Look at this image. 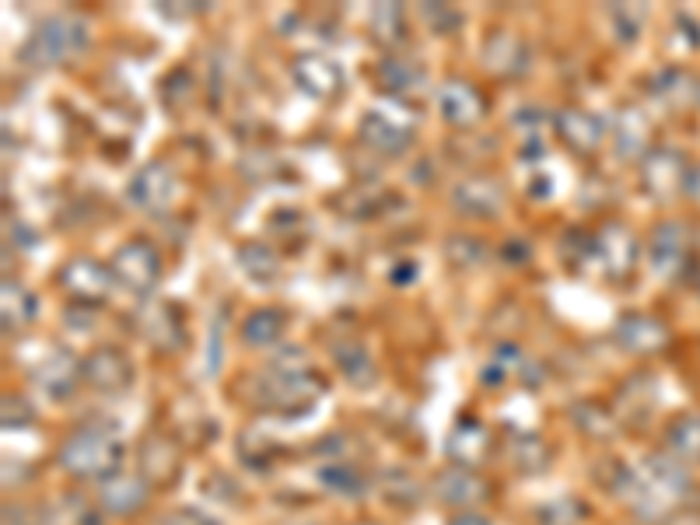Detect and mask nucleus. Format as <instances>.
I'll return each instance as SVG.
<instances>
[{"label": "nucleus", "instance_id": "nucleus-1", "mask_svg": "<svg viewBox=\"0 0 700 525\" xmlns=\"http://www.w3.org/2000/svg\"><path fill=\"white\" fill-rule=\"evenodd\" d=\"M326 389V382L312 368H287L274 365L256 378V396L263 410L274 414H305Z\"/></svg>", "mask_w": 700, "mask_h": 525}, {"label": "nucleus", "instance_id": "nucleus-2", "mask_svg": "<svg viewBox=\"0 0 700 525\" xmlns=\"http://www.w3.org/2000/svg\"><path fill=\"white\" fill-rule=\"evenodd\" d=\"M119 463H124V445L102 427H81L60 448V466L81 481H109Z\"/></svg>", "mask_w": 700, "mask_h": 525}, {"label": "nucleus", "instance_id": "nucleus-3", "mask_svg": "<svg viewBox=\"0 0 700 525\" xmlns=\"http://www.w3.org/2000/svg\"><path fill=\"white\" fill-rule=\"evenodd\" d=\"M85 46H88V21H81L78 14H53L39 21L21 57L32 63H63L85 53Z\"/></svg>", "mask_w": 700, "mask_h": 525}, {"label": "nucleus", "instance_id": "nucleus-4", "mask_svg": "<svg viewBox=\"0 0 700 525\" xmlns=\"http://www.w3.org/2000/svg\"><path fill=\"white\" fill-rule=\"evenodd\" d=\"M112 274H116L119 284H124V288H130L137 295H148V291H155V284L161 280V256H158V249L148 242V238H130V242H124L116 249Z\"/></svg>", "mask_w": 700, "mask_h": 525}, {"label": "nucleus", "instance_id": "nucleus-5", "mask_svg": "<svg viewBox=\"0 0 700 525\" xmlns=\"http://www.w3.org/2000/svg\"><path fill=\"white\" fill-rule=\"evenodd\" d=\"M60 284H63V291L75 301L99 305V301H106L112 295V288L119 280H116L112 267H106V262L78 256V259H70L67 267L60 270Z\"/></svg>", "mask_w": 700, "mask_h": 525}, {"label": "nucleus", "instance_id": "nucleus-6", "mask_svg": "<svg viewBox=\"0 0 700 525\" xmlns=\"http://www.w3.org/2000/svg\"><path fill=\"white\" fill-rule=\"evenodd\" d=\"M592 249H595L599 270L613 280L631 277L638 267V238L623 225H602L599 235H592Z\"/></svg>", "mask_w": 700, "mask_h": 525}, {"label": "nucleus", "instance_id": "nucleus-7", "mask_svg": "<svg viewBox=\"0 0 700 525\" xmlns=\"http://www.w3.org/2000/svg\"><path fill=\"white\" fill-rule=\"evenodd\" d=\"M81 375L95 393H124L134 382V365L119 347H99L81 361Z\"/></svg>", "mask_w": 700, "mask_h": 525}, {"label": "nucleus", "instance_id": "nucleus-8", "mask_svg": "<svg viewBox=\"0 0 700 525\" xmlns=\"http://www.w3.org/2000/svg\"><path fill=\"white\" fill-rule=\"evenodd\" d=\"M172 197H176V176L168 172L161 161L144 165V169L134 172V179L127 182V200L137 210L158 214V210H165L168 204H172Z\"/></svg>", "mask_w": 700, "mask_h": 525}, {"label": "nucleus", "instance_id": "nucleus-9", "mask_svg": "<svg viewBox=\"0 0 700 525\" xmlns=\"http://www.w3.org/2000/svg\"><path fill=\"white\" fill-rule=\"evenodd\" d=\"M292 78L308 95V99H323V102L333 99V95L344 88L341 67H336V60H329L323 53H302V57H295Z\"/></svg>", "mask_w": 700, "mask_h": 525}, {"label": "nucleus", "instance_id": "nucleus-10", "mask_svg": "<svg viewBox=\"0 0 700 525\" xmlns=\"http://www.w3.org/2000/svg\"><path fill=\"white\" fill-rule=\"evenodd\" d=\"M78 378H85L81 375V361L70 350H63V347H53L50 354L42 357V361L36 365V372H32V382L36 386L50 396V399H63V396H70L75 393V386H78Z\"/></svg>", "mask_w": 700, "mask_h": 525}, {"label": "nucleus", "instance_id": "nucleus-11", "mask_svg": "<svg viewBox=\"0 0 700 525\" xmlns=\"http://www.w3.org/2000/svg\"><path fill=\"white\" fill-rule=\"evenodd\" d=\"M687 165H683V158L676 155V151H651L648 155V161H644V169H641V182H644V189L655 200H669V197H676V194H683L687 189Z\"/></svg>", "mask_w": 700, "mask_h": 525}, {"label": "nucleus", "instance_id": "nucleus-12", "mask_svg": "<svg viewBox=\"0 0 700 525\" xmlns=\"http://www.w3.org/2000/svg\"><path fill=\"white\" fill-rule=\"evenodd\" d=\"M438 112L452 127H476L484 119V99L470 81L452 78L438 88Z\"/></svg>", "mask_w": 700, "mask_h": 525}, {"label": "nucleus", "instance_id": "nucleus-13", "mask_svg": "<svg viewBox=\"0 0 700 525\" xmlns=\"http://www.w3.org/2000/svg\"><path fill=\"white\" fill-rule=\"evenodd\" d=\"M613 340L623 347V350H631V354H655L666 347L669 340V329L662 319L655 316H644V313H631V316H623L613 329Z\"/></svg>", "mask_w": 700, "mask_h": 525}, {"label": "nucleus", "instance_id": "nucleus-14", "mask_svg": "<svg viewBox=\"0 0 700 525\" xmlns=\"http://www.w3.org/2000/svg\"><path fill=\"white\" fill-rule=\"evenodd\" d=\"M553 127H558V137L574 151V155H592L602 145V116L589 112V109H564L553 119Z\"/></svg>", "mask_w": 700, "mask_h": 525}, {"label": "nucleus", "instance_id": "nucleus-15", "mask_svg": "<svg viewBox=\"0 0 700 525\" xmlns=\"http://www.w3.org/2000/svg\"><path fill=\"white\" fill-rule=\"evenodd\" d=\"M375 81L385 95H396V99H417L427 88V75L414 63V60H403V57H390L375 67Z\"/></svg>", "mask_w": 700, "mask_h": 525}, {"label": "nucleus", "instance_id": "nucleus-16", "mask_svg": "<svg viewBox=\"0 0 700 525\" xmlns=\"http://www.w3.org/2000/svg\"><path fill=\"white\" fill-rule=\"evenodd\" d=\"M452 200H455L459 210L470 214V218H494V214L501 210L504 194H501V186L494 179L470 176L452 189Z\"/></svg>", "mask_w": 700, "mask_h": 525}, {"label": "nucleus", "instance_id": "nucleus-17", "mask_svg": "<svg viewBox=\"0 0 700 525\" xmlns=\"http://www.w3.org/2000/svg\"><path fill=\"white\" fill-rule=\"evenodd\" d=\"M357 137H361V145H368L372 151H378L385 158H396L410 148V130H403L400 123H393V119L382 112H365V119H361V127H357Z\"/></svg>", "mask_w": 700, "mask_h": 525}, {"label": "nucleus", "instance_id": "nucleus-18", "mask_svg": "<svg viewBox=\"0 0 700 525\" xmlns=\"http://www.w3.org/2000/svg\"><path fill=\"white\" fill-rule=\"evenodd\" d=\"M183 466V452L172 438L151 435L140 445V473L148 476L151 484H172V476Z\"/></svg>", "mask_w": 700, "mask_h": 525}, {"label": "nucleus", "instance_id": "nucleus-19", "mask_svg": "<svg viewBox=\"0 0 700 525\" xmlns=\"http://www.w3.org/2000/svg\"><path fill=\"white\" fill-rule=\"evenodd\" d=\"M484 63H487V70H494V75H501V78H515L529 67V50H525V42L519 36L497 32L484 46Z\"/></svg>", "mask_w": 700, "mask_h": 525}, {"label": "nucleus", "instance_id": "nucleus-20", "mask_svg": "<svg viewBox=\"0 0 700 525\" xmlns=\"http://www.w3.org/2000/svg\"><path fill=\"white\" fill-rule=\"evenodd\" d=\"M687 259V231L680 225H659L651 235V267L662 277H672Z\"/></svg>", "mask_w": 700, "mask_h": 525}, {"label": "nucleus", "instance_id": "nucleus-21", "mask_svg": "<svg viewBox=\"0 0 700 525\" xmlns=\"http://www.w3.org/2000/svg\"><path fill=\"white\" fill-rule=\"evenodd\" d=\"M434 487H438V497L445 501V505H455V508H473L487 497L484 481H476L466 466L445 469L438 481H434Z\"/></svg>", "mask_w": 700, "mask_h": 525}, {"label": "nucleus", "instance_id": "nucleus-22", "mask_svg": "<svg viewBox=\"0 0 700 525\" xmlns=\"http://www.w3.org/2000/svg\"><path fill=\"white\" fill-rule=\"evenodd\" d=\"M144 333H148V340L158 344L161 350H176L179 344H186L183 313L172 301L151 308V313H144Z\"/></svg>", "mask_w": 700, "mask_h": 525}, {"label": "nucleus", "instance_id": "nucleus-23", "mask_svg": "<svg viewBox=\"0 0 700 525\" xmlns=\"http://www.w3.org/2000/svg\"><path fill=\"white\" fill-rule=\"evenodd\" d=\"M333 357H336V368H341V375L351 382V386H357V389L375 386V378H378L375 357L365 347H361V344H354V340L336 344L333 347Z\"/></svg>", "mask_w": 700, "mask_h": 525}, {"label": "nucleus", "instance_id": "nucleus-24", "mask_svg": "<svg viewBox=\"0 0 700 525\" xmlns=\"http://www.w3.org/2000/svg\"><path fill=\"white\" fill-rule=\"evenodd\" d=\"M491 445V435H487V427L484 424H476V420H459L455 424V432L448 435V452H452V459L459 466H473L484 459V452Z\"/></svg>", "mask_w": 700, "mask_h": 525}, {"label": "nucleus", "instance_id": "nucleus-25", "mask_svg": "<svg viewBox=\"0 0 700 525\" xmlns=\"http://www.w3.org/2000/svg\"><path fill=\"white\" fill-rule=\"evenodd\" d=\"M651 123L641 109H623L613 123V140H617V155L620 158H638L648 148Z\"/></svg>", "mask_w": 700, "mask_h": 525}, {"label": "nucleus", "instance_id": "nucleus-26", "mask_svg": "<svg viewBox=\"0 0 700 525\" xmlns=\"http://www.w3.org/2000/svg\"><path fill=\"white\" fill-rule=\"evenodd\" d=\"M0 305H4V329L18 333L26 329L29 323H36L39 316V301L36 295L18 280H4V291H0Z\"/></svg>", "mask_w": 700, "mask_h": 525}, {"label": "nucleus", "instance_id": "nucleus-27", "mask_svg": "<svg viewBox=\"0 0 700 525\" xmlns=\"http://www.w3.org/2000/svg\"><path fill=\"white\" fill-rule=\"evenodd\" d=\"M235 262L256 284H270L280 277V256L267 242H243L235 249Z\"/></svg>", "mask_w": 700, "mask_h": 525}, {"label": "nucleus", "instance_id": "nucleus-28", "mask_svg": "<svg viewBox=\"0 0 700 525\" xmlns=\"http://www.w3.org/2000/svg\"><path fill=\"white\" fill-rule=\"evenodd\" d=\"M287 329V316L280 308H256L243 323V340L249 347H274Z\"/></svg>", "mask_w": 700, "mask_h": 525}, {"label": "nucleus", "instance_id": "nucleus-29", "mask_svg": "<svg viewBox=\"0 0 700 525\" xmlns=\"http://www.w3.org/2000/svg\"><path fill=\"white\" fill-rule=\"evenodd\" d=\"M144 497H148V487L134 481V476H109V481H102V505L112 515L137 512L144 505Z\"/></svg>", "mask_w": 700, "mask_h": 525}, {"label": "nucleus", "instance_id": "nucleus-30", "mask_svg": "<svg viewBox=\"0 0 700 525\" xmlns=\"http://www.w3.org/2000/svg\"><path fill=\"white\" fill-rule=\"evenodd\" d=\"M669 448L676 459H690L697 463L700 459V417H680L672 427H669Z\"/></svg>", "mask_w": 700, "mask_h": 525}, {"label": "nucleus", "instance_id": "nucleus-31", "mask_svg": "<svg viewBox=\"0 0 700 525\" xmlns=\"http://www.w3.org/2000/svg\"><path fill=\"white\" fill-rule=\"evenodd\" d=\"M403 32H406V18H403V8L400 4H378L372 11V36L382 46L403 42Z\"/></svg>", "mask_w": 700, "mask_h": 525}, {"label": "nucleus", "instance_id": "nucleus-32", "mask_svg": "<svg viewBox=\"0 0 700 525\" xmlns=\"http://www.w3.org/2000/svg\"><path fill=\"white\" fill-rule=\"evenodd\" d=\"M319 484L333 494H344V497H361L365 494V481H361V473L351 466H323L319 469Z\"/></svg>", "mask_w": 700, "mask_h": 525}, {"label": "nucleus", "instance_id": "nucleus-33", "mask_svg": "<svg viewBox=\"0 0 700 525\" xmlns=\"http://www.w3.org/2000/svg\"><path fill=\"white\" fill-rule=\"evenodd\" d=\"M574 420L592 438H610L613 435L610 417H607V410L599 407V403H578V407H574Z\"/></svg>", "mask_w": 700, "mask_h": 525}, {"label": "nucleus", "instance_id": "nucleus-34", "mask_svg": "<svg viewBox=\"0 0 700 525\" xmlns=\"http://www.w3.org/2000/svg\"><path fill=\"white\" fill-rule=\"evenodd\" d=\"M445 252H448V259L455 262V267H480L484 256H487V249L480 246L476 238H470V235H452Z\"/></svg>", "mask_w": 700, "mask_h": 525}, {"label": "nucleus", "instance_id": "nucleus-35", "mask_svg": "<svg viewBox=\"0 0 700 525\" xmlns=\"http://www.w3.org/2000/svg\"><path fill=\"white\" fill-rule=\"evenodd\" d=\"M546 463V448L540 438H519L515 442V466L525 469V473H533Z\"/></svg>", "mask_w": 700, "mask_h": 525}, {"label": "nucleus", "instance_id": "nucleus-36", "mask_svg": "<svg viewBox=\"0 0 700 525\" xmlns=\"http://www.w3.org/2000/svg\"><path fill=\"white\" fill-rule=\"evenodd\" d=\"M421 18H424L427 26H431L434 32H438V36H448V32L459 26V21H463V18H459V11H452L448 4H424V8H421Z\"/></svg>", "mask_w": 700, "mask_h": 525}, {"label": "nucleus", "instance_id": "nucleus-37", "mask_svg": "<svg viewBox=\"0 0 700 525\" xmlns=\"http://www.w3.org/2000/svg\"><path fill=\"white\" fill-rule=\"evenodd\" d=\"M32 420V407L21 396L4 399V427H26Z\"/></svg>", "mask_w": 700, "mask_h": 525}, {"label": "nucleus", "instance_id": "nucleus-38", "mask_svg": "<svg viewBox=\"0 0 700 525\" xmlns=\"http://www.w3.org/2000/svg\"><path fill=\"white\" fill-rule=\"evenodd\" d=\"M165 525H221L200 508H176L172 515H165Z\"/></svg>", "mask_w": 700, "mask_h": 525}, {"label": "nucleus", "instance_id": "nucleus-39", "mask_svg": "<svg viewBox=\"0 0 700 525\" xmlns=\"http://www.w3.org/2000/svg\"><path fill=\"white\" fill-rule=\"evenodd\" d=\"M448 525H491L484 515H473V512H463V515H455Z\"/></svg>", "mask_w": 700, "mask_h": 525}, {"label": "nucleus", "instance_id": "nucleus-40", "mask_svg": "<svg viewBox=\"0 0 700 525\" xmlns=\"http://www.w3.org/2000/svg\"><path fill=\"white\" fill-rule=\"evenodd\" d=\"M683 194H690V197L700 204V169H693V172L687 176V189H683Z\"/></svg>", "mask_w": 700, "mask_h": 525}, {"label": "nucleus", "instance_id": "nucleus-41", "mask_svg": "<svg viewBox=\"0 0 700 525\" xmlns=\"http://www.w3.org/2000/svg\"><path fill=\"white\" fill-rule=\"evenodd\" d=\"M414 274H417V267H414V262H406V267H400V270L393 274V280H396V284H403V277L410 280V277H414Z\"/></svg>", "mask_w": 700, "mask_h": 525}, {"label": "nucleus", "instance_id": "nucleus-42", "mask_svg": "<svg viewBox=\"0 0 700 525\" xmlns=\"http://www.w3.org/2000/svg\"><path fill=\"white\" fill-rule=\"evenodd\" d=\"M8 525H11V522H8ZM14 525H29V522H14Z\"/></svg>", "mask_w": 700, "mask_h": 525}, {"label": "nucleus", "instance_id": "nucleus-43", "mask_svg": "<svg viewBox=\"0 0 700 525\" xmlns=\"http://www.w3.org/2000/svg\"><path fill=\"white\" fill-rule=\"evenodd\" d=\"M357 525H372V522H357Z\"/></svg>", "mask_w": 700, "mask_h": 525}]
</instances>
